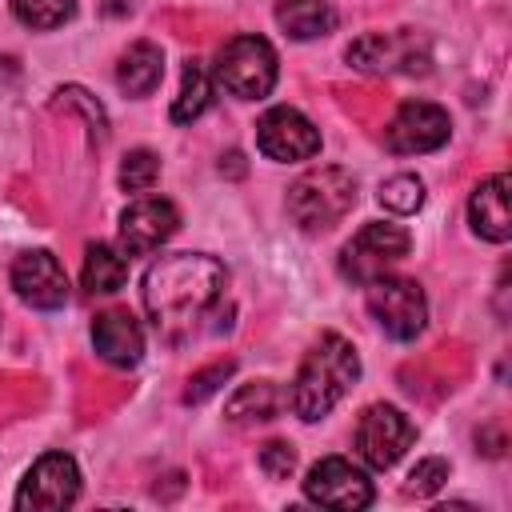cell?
Here are the masks:
<instances>
[{
    "label": "cell",
    "instance_id": "7402d4cb",
    "mask_svg": "<svg viewBox=\"0 0 512 512\" xmlns=\"http://www.w3.org/2000/svg\"><path fill=\"white\" fill-rule=\"evenodd\" d=\"M76 12V0H12V16L28 28H60L64 20H72Z\"/></svg>",
    "mask_w": 512,
    "mask_h": 512
},
{
    "label": "cell",
    "instance_id": "e0dca14e",
    "mask_svg": "<svg viewBox=\"0 0 512 512\" xmlns=\"http://www.w3.org/2000/svg\"><path fill=\"white\" fill-rule=\"evenodd\" d=\"M160 80H164V56H160L156 44L140 40V44H132V48L120 56V68H116L120 92H128V96H148Z\"/></svg>",
    "mask_w": 512,
    "mask_h": 512
},
{
    "label": "cell",
    "instance_id": "7a4b0ae2",
    "mask_svg": "<svg viewBox=\"0 0 512 512\" xmlns=\"http://www.w3.org/2000/svg\"><path fill=\"white\" fill-rule=\"evenodd\" d=\"M356 376H360L356 348L344 336L324 332L300 360V372L292 380V412L308 424L324 420L344 400V392L356 384Z\"/></svg>",
    "mask_w": 512,
    "mask_h": 512
},
{
    "label": "cell",
    "instance_id": "52a82bcc",
    "mask_svg": "<svg viewBox=\"0 0 512 512\" xmlns=\"http://www.w3.org/2000/svg\"><path fill=\"white\" fill-rule=\"evenodd\" d=\"M412 440H416V428H412V420H408L396 404H368V408L360 412V424H356V452L364 456L368 468H376V472L392 468V464L408 452Z\"/></svg>",
    "mask_w": 512,
    "mask_h": 512
},
{
    "label": "cell",
    "instance_id": "ffe728a7",
    "mask_svg": "<svg viewBox=\"0 0 512 512\" xmlns=\"http://www.w3.org/2000/svg\"><path fill=\"white\" fill-rule=\"evenodd\" d=\"M80 280H84L88 292H116L128 280V260L108 244H88Z\"/></svg>",
    "mask_w": 512,
    "mask_h": 512
},
{
    "label": "cell",
    "instance_id": "ac0fdd59",
    "mask_svg": "<svg viewBox=\"0 0 512 512\" xmlns=\"http://www.w3.org/2000/svg\"><path fill=\"white\" fill-rule=\"evenodd\" d=\"M224 412H228L232 424H260V420H272V416L280 412V392H276V384H268V380L240 384Z\"/></svg>",
    "mask_w": 512,
    "mask_h": 512
},
{
    "label": "cell",
    "instance_id": "44dd1931",
    "mask_svg": "<svg viewBox=\"0 0 512 512\" xmlns=\"http://www.w3.org/2000/svg\"><path fill=\"white\" fill-rule=\"evenodd\" d=\"M208 100H212V80H208L204 64L200 60H184V80H180V96L172 104V120L176 124H192L196 116H204Z\"/></svg>",
    "mask_w": 512,
    "mask_h": 512
},
{
    "label": "cell",
    "instance_id": "d6986e66",
    "mask_svg": "<svg viewBox=\"0 0 512 512\" xmlns=\"http://www.w3.org/2000/svg\"><path fill=\"white\" fill-rule=\"evenodd\" d=\"M276 20L292 40H316L332 28L336 16L324 0H288V4L276 8Z\"/></svg>",
    "mask_w": 512,
    "mask_h": 512
},
{
    "label": "cell",
    "instance_id": "ba28073f",
    "mask_svg": "<svg viewBox=\"0 0 512 512\" xmlns=\"http://www.w3.org/2000/svg\"><path fill=\"white\" fill-rule=\"evenodd\" d=\"M76 496H80L76 460L64 456V452H48L28 468V476H24L20 492H16V508H24V512L28 508L32 512H56V508L76 504Z\"/></svg>",
    "mask_w": 512,
    "mask_h": 512
},
{
    "label": "cell",
    "instance_id": "30bf717a",
    "mask_svg": "<svg viewBox=\"0 0 512 512\" xmlns=\"http://www.w3.org/2000/svg\"><path fill=\"white\" fill-rule=\"evenodd\" d=\"M304 496L324 504V508H340V512H356L372 504V480L344 456H324L308 468L304 476Z\"/></svg>",
    "mask_w": 512,
    "mask_h": 512
},
{
    "label": "cell",
    "instance_id": "2e32d148",
    "mask_svg": "<svg viewBox=\"0 0 512 512\" xmlns=\"http://www.w3.org/2000/svg\"><path fill=\"white\" fill-rule=\"evenodd\" d=\"M408 36H392V32H368L348 48V60L360 72H392V68H412L408 64Z\"/></svg>",
    "mask_w": 512,
    "mask_h": 512
},
{
    "label": "cell",
    "instance_id": "5b68a950",
    "mask_svg": "<svg viewBox=\"0 0 512 512\" xmlns=\"http://www.w3.org/2000/svg\"><path fill=\"white\" fill-rule=\"evenodd\" d=\"M368 312L392 340H416L428 320V300L408 276H376L368 280Z\"/></svg>",
    "mask_w": 512,
    "mask_h": 512
},
{
    "label": "cell",
    "instance_id": "603a6c76",
    "mask_svg": "<svg viewBox=\"0 0 512 512\" xmlns=\"http://www.w3.org/2000/svg\"><path fill=\"white\" fill-rule=\"evenodd\" d=\"M380 204H384L388 212H400V216L416 212V208L424 204V180L412 176V172H396V176H388V180L380 184Z\"/></svg>",
    "mask_w": 512,
    "mask_h": 512
},
{
    "label": "cell",
    "instance_id": "484cf974",
    "mask_svg": "<svg viewBox=\"0 0 512 512\" xmlns=\"http://www.w3.org/2000/svg\"><path fill=\"white\" fill-rule=\"evenodd\" d=\"M232 368H236L232 360H220V364H212V368L196 372V376L188 380V388H184V400H188V404H200V400H208V396H212V392H216V388H220V384L232 376Z\"/></svg>",
    "mask_w": 512,
    "mask_h": 512
},
{
    "label": "cell",
    "instance_id": "4fadbf2b",
    "mask_svg": "<svg viewBox=\"0 0 512 512\" xmlns=\"http://www.w3.org/2000/svg\"><path fill=\"white\" fill-rule=\"evenodd\" d=\"M12 288L24 304L40 308V312H52V308H64L68 300V276L60 268V260L44 248H32V252H20L16 264H12Z\"/></svg>",
    "mask_w": 512,
    "mask_h": 512
},
{
    "label": "cell",
    "instance_id": "8fae6325",
    "mask_svg": "<svg viewBox=\"0 0 512 512\" xmlns=\"http://www.w3.org/2000/svg\"><path fill=\"white\" fill-rule=\"evenodd\" d=\"M452 136V120L444 108L428 104V100H408L396 108V116L384 128V144L396 156H420V152H436L444 140Z\"/></svg>",
    "mask_w": 512,
    "mask_h": 512
},
{
    "label": "cell",
    "instance_id": "83f0119b",
    "mask_svg": "<svg viewBox=\"0 0 512 512\" xmlns=\"http://www.w3.org/2000/svg\"><path fill=\"white\" fill-rule=\"evenodd\" d=\"M280 4H288V0H280Z\"/></svg>",
    "mask_w": 512,
    "mask_h": 512
},
{
    "label": "cell",
    "instance_id": "9a60e30c",
    "mask_svg": "<svg viewBox=\"0 0 512 512\" xmlns=\"http://www.w3.org/2000/svg\"><path fill=\"white\" fill-rule=\"evenodd\" d=\"M468 220H472V232L492 240V244H504L512 236V212H508V176L496 172L488 180L476 184L472 200H468Z\"/></svg>",
    "mask_w": 512,
    "mask_h": 512
},
{
    "label": "cell",
    "instance_id": "5bb4252c",
    "mask_svg": "<svg viewBox=\"0 0 512 512\" xmlns=\"http://www.w3.org/2000/svg\"><path fill=\"white\" fill-rule=\"evenodd\" d=\"M92 344L100 352V360L116 364V368H132L144 356V332L136 324V316L128 308H108L92 320Z\"/></svg>",
    "mask_w": 512,
    "mask_h": 512
},
{
    "label": "cell",
    "instance_id": "4316f807",
    "mask_svg": "<svg viewBox=\"0 0 512 512\" xmlns=\"http://www.w3.org/2000/svg\"><path fill=\"white\" fill-rule=\"evenodd\" d=\"M260 468H264V476H272V480H288L292 468H296V452H292L284 440H272V444L260 448Z\"/></svg>",
    "mask_w": 512,
    "mask_h": 512
},
{
    "label": "cell",
    "instance_id": "277c9868",
    "mask_svg": "<svg viewBox=\"0 0 512 512\" xmlns=\"http://www.w3.org/2000/svg\"><path fill=\"white\" fill-rule=\"evenodd\" d=\"M216 84L236 100H264L276 84V52L264 36H232L216 56Z\"/></svg>",
    "mask_w": 512,
    "mask_h": 512
},
{
    "label": "cell",
    "instance_id": "9c48e42d",
    "mask_svg": "<svg viewBox=\"0 0 512 512\" xmlns=\"http://www.w3.org/2000/svg\"><path fill=\"white\" fill-rule=\"evenodd\" d=\"M256 148L268 160L296 164V160H312L320 152V132L304 112H296L288 104H276L256 124Z\"/></svg>",
    "mask_w": 512,
    "mask_h": 512
},
{
    "label": "cell",
    "instance_id": "cb8c5ba5",
    "mask_svg": "<svg viewBox=\"0 0 512 512\" xmlns=\"http://www.w3.org/2000/svg\"><path fill=\"white\" fill-rule=\"evenodd\" d=\"M156 176H160V160H156V152H148V148L128 152L124 164H120V188H124V192H148V188L156 184Z\"/></svg>",
    "mask_w": 512,
    "mask_h": 512
},
{
    "label": "cell",
    "instance_id": "6da1fadb",
    "mask_svg": "<svg viewBox=\"0 0 512 512\" xmlns=\"http://www.w3.org/2000/svg\"><path fill=\"white\" fill-rule=\"evenodd\" d=\"M224 280L228 272L216 256H204V252L160 256L144 272V312L152 328L168 340L188 336L220 300Z\"/></svg>",
    "mask_w": 512,
    "mask_h": 512
},
{
    "label": "cell",
    "instance_id": "8992f818",
    "mask_svg": "<svg viewBox=\"0 0 512 512\" xmlns=\"http://www.w3.org/2000/svg\"><path fill=\"white\" fill-rule=\"evenodd\" d=\"M412 248V236L400 228V224H384V220H372L364 224L340 252V272L356 284H368L376 276H384L392 264H400Z\"/></svg>",
    "mask_w": 512,
    "mask_h": 512
},
{
    "label": "cell",
    "instance_id": "3957f363",
    "mask_svg": "<svg viewBox=\"0 0 512 512\" xmlns=\"http://www.w3.org/2000/svg\"><path fill=\"white\" fill-rule=\"evenodd\" d=\"M352 204H356V180L336 164L304 172L288 192V212L304 232H328L352 212Z\"/></svg>",
    "mask_w": 512,
    "mask_h": 512
},
{
    "label": "cell",
    "instance_id": "d4e9b609",
    "mask_svg": "<svg viewBox=\"0 0 512 512\" xmlns=\"http://www.w3.org/2000/svg\"><path fill=\"white\" fill-rule=\"evenodd\" d=\"M444 480H448V460L428 456V460H420V464L408 472V492H412V496H432Z\"/></svg>",
    "mask_w": 512,
    "mask_h": 512
},
{
    "label": "cell",
    "instance_id": "7c38bea8",
    "mask_svg": "<svg viewBox=\"0 0 512 512\" xmlns=\"http://www.w3.org/2000/svg\"><path fill=\"white\" fill-rule=\"evenodd\" d=\"M180 228V212L164 196H144L120 212V248L128 256H148L156 252L172 232Z\"/></svg>",
    "mask_w": 512,
    "mask_h": 512
}]
</instances>
